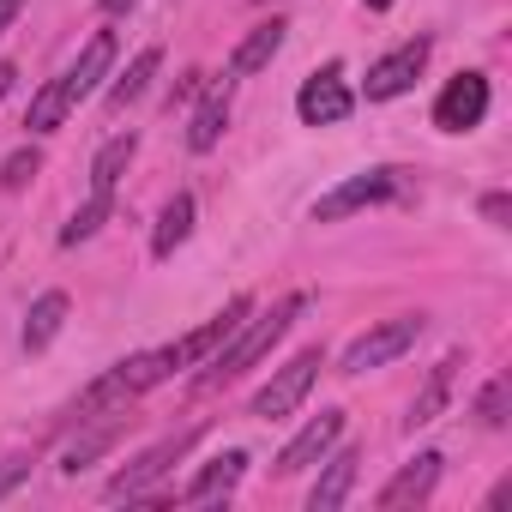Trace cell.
Instances as JSON below:
<instances>
[{
	"label": "cell",
	"instance_id": "obj_10",
	"mask_svg": "<svg viewBox=\"0 0 512 512\" xmlns=\"http://www.w3.org/2000/svg\"><path fill=\"white\" fill-rule=\"evenodd\" d=\"M338 434H344V410H320L284 452H278V464H272V476H302L308 464H320L332 446H338Z\"/></svg>",
	"mask_w": 512,
	"mask_h": 512
},
{
	"label": "cell",
	"instance_id": "obj_20",
	"mask_svg": "<svg viewBox=\"0 0 512 512\" xmlns=\"http://www.w3.org/2000/svg\"><path fill=\"white\" fill-rule=\"evenodd\" d=\"M187 235H193V193H175V199L163 205L157 229H151V260H169V253H175Z\"/></svg>",
	"mask_w": 512,
	"mask_h": 512
},
{
	"label": "cell",
	"instance_id": "obj_14",
	"mask_svg": "<svg viewBox=\"0 0 512 512\" xmlns=\"http://www.w3.org/2000/svg\"><path fill=\"white\" fill-rule=\"evenodd\" d=\"M440 464H446L440 452H416V458H410V464H404V470H398L386 488H380V506H386V512L422 506V500L434 494V482H440Z\"/></svg>",
	"mask_w": 512,
	"mask_h": 512
},
{
	"label": "cell",
	"instance_id": "obj_5",
	"mask_svg": "<svg viewBox=\"0 0 512 512\" xmlns=\"http://www.w3.org/2000/svg\"><path fill=\"white\" fill-rule=\"evenodd\" d=\"M416 338H422V314H398V320H380V326H368L350 350H344V374H368V368H386V362H398L404 350H416Z\"/></svg>",
	"mask_w": 512,
	"mask_h": 512
},
{
	"label": "cell",
	"instance_id": "obj_4",
	"mask_svg": "<svg viewBox=\"0 0 512 512\" xmlns=\"http://www.w3.org/2000/svg\"><path fill=\"white\" fill-rule=\"evenodd\" d=\"M247 314H253V296H235V302H229L223 314H211L199 332H187L181 344H169V350H163V368H169V374H181V368H199V362H211V356H217V350H223V344L241 332V320H247Z\"/></svg>",
	"mask_w": 512,
	"mask_h": 512
},
{
	"label": "cell",
	"instance_id": "obj_1",
	"mask_svg": "<svg viewBox=\"0 0 512 512\" xmlns=\"http://www.w3.org/2000/svg\"><path fill=\"white\" fill-rule=\"evenodd\" d=\"M302 314H308V296H290V302H278V308L260 314V320H241V332H235L211 362H199V368H205V374H199V392H217V386L241 380L247 368H260V362L284 344V332H290Z\"/></svg>",
	"mask_w": 512,
	"mask_h": 512
},
{
	"label": "cell",
	"instance_id": "obj_6",
	"mask_svg": "<svg viewBox=\"0 0 512 512\" xmlns=\"http://www.w3.org/2000/svg\"><path fill=\"white\" fill-rule=\"evenodd\" d=\"M350 109H356V91L344 85V67L338 61H326L314 79H302V91H296V115H302V127H338V121H350Z\"/></svg>",
	"mask_w": 512,
	"mask_h": 512
},
{
	"label": "cell",
	"instance_id": "obj_21",
	"mask_svg": "<svg viewBox=\"0 0 512 512\" xmlns=\"http://www.w3.org/2000/svg\"><path fill=\"white\" fill-rule=\"evenodd\" d=\"M157 67H163V49H139V55H133V67H127V73L109 85V109H127V103H139V97L151 91Z\"/></svg>",
	"mask_w": 512,
	"mask_h": 512
},
{
	"label": "cell",
	"instance_id": "obj_17",
	"mask_svg": "<svg viewBox=\"0 0 512 512\" xmlns=\"http://www.w3.org/2000/svg\"><path fill=\"white\" fill-rule=\"evenodd\" d=\"M223 127H229V85H211V91H199V109H193V127H187V151H211L217 139H223Z\"/></svg>",
	"mask_w": 512,
	"mask_h": 512
},
{
	"label": "cell",
	"instance_id": "obj_3",
	"mask_svg": "<svg viewBox=\"0 0 512 512\" xmlns=\"http://www.w3.org/2000/svg\"><path fill=\"white\" fill-rule=\"evenodd\" d=\"M320 368H326V350H302L296 362H284L260 392H253V416L260 422H278V416H290L308 392H314V380H320Z\"/></svg>",
	"mask_w": 512,
	"mask_h": 512
},
{
	"label": "cell",
	"instance_id": "obj_31",
	"mask_svg": "<svg viewBox=\"0 0 512 512\" xmlns=\"http://www.w3.org/2000/svg\"><path fill=\"white\" fill-rule=\"evenodd\" d=\"M25 13V0H0V37H7L13 31V19Z\"/></svg>",
	"mask_w": 512,
	"mask_h": 512
},
{
	"label": "cell",
	"instance_id": "obj_8",
	"mask_svg": "<svg viewBox=\"0 0 512 512\" xmlns=\"http://www.w3.org/2000/svg\"><path fill=\"white\" fill-rule=\"evenodd\" d=\"M428 55H434L428 37H410V43H398L392 55H380V61L368 67V103H392V97H404V91L422 79Z\"/></svg>",
	"mask_w": 512,
	"mask_h": 512
},
{
	"label": "cell",
	"instance_id": "obj_7",
	"mask_svg": "<svg viewBox=\"0 0 512 512\" xmlns=\"http://www.w3.org/2000/svg\"><path fill=\"white\" fill-rule=\"evenodd\" d=\"M392 193H398V169H362V175H350V181H338L332 193L314 199V223H344V217H356V211H368Z\"/></svg>",
	"mask_w": 512,
	"mask_h": 512
},
{
	"label": "cell",
	"instance_id": "obj_26",
	"mask_svg": "<svg viewBox=\"0 0 512 512\" xmlns=\"http://www.w3.org/2000/svg\"><path fill=\"white\" fill-rule=\"evenodd\" d=\"M37 169H43V151H37V145H19L7 163H0V187H7V193H25V187L37 181Z\"/></svg>",
	"mask_w": 512,
	"mask_h": 512
},
{
	"label": "cell",
	"instance_id": "obj_16",
	"mask_svg": "<svg viewBox=\"0 0 512 512\" xmlns=\"http://www.w3.org/2000/svg\"><path fill=\"white\" fill-rule=\"evenodd\" d=\"M67 314H73V302H67V290H43V296L31 302V314H25V332H19V344H25V356H43V350L55 344V332L67 326Z\"/></svg>",
	"mask_w": 512,
	"mask_h": 512
},
{
	"label": "cell",
	"instance_id": "obj_12",
	"mask_svg": "<svg viewBox=\"0 0 512 512\" xmlns=\"http://www.w3.org/2000/svg\"><path fill=\"white\" fill-rule=\"evenodd\" d=\"M320 464H326V470H320V482L308 488V512H338V506L356 494V470H362V452H356V446H332Z\"/></svg>",
	"mask_w": 512,
	"mask_h": 512
},
{
	"label": "cell",
	"instance_id": "obj_23",
	"mask_svg": "<svg viewBox=\"0 0 512 512\" xmlns=\"http://www.w3.org/2000/svg\"><path fill=\"white\" fill-rule=\"evenodd\" d=\"M109 211H115V199L109 193H91L73 217H67V229H61V247H79V241H91L103 223H109Z\"/></svg>",
	"mask_w": 512,
	"mask_h": 512
},
{
	"label": "cell",
	"instance_id": "obj_19",
	"mask_svg": "<svg viewBox=\"0 0 512 512\" xmlns=\"http://www.w3.org/2000/svg\"><path fill=\"white\" fill-rule=\"evenodd\" d=\"M458 362H464V356H458V350H452V356H440V362H434V374H428V386H422V392H416V404H410V416H404V422H410V428H428V422H434V416H440V410H446V392H452V374H458Z\"/></svg>",
	"mask_w": 512,
	"mask_h": 512
},
{
	"label": "cell",
	"instance_id": "obj_33",
	"mask_svg": "<svg viewBox=\"0 0 512 512\" xmlns=\"http://www.w3.org/2000/svg\"><path fill=\"white\" fill-rule=\"evenodd\" d=\"M133 7H139V0H103V13H109V19H121V13H133Z\"/></svg>",
	"mask_w": 512,
	"mask_h": 512
},
{
	"label": "cell",
	"instance_id": "obj_18",
	"mask_svg": "<svg viewBox=\"0 0 512 512\" xmlns=\"http://www.w3.org/2000/svg\"><path fill=\"white\" fill-rule=\"evenodd\" d=\"M133 157H139V139H133V133H115V139L91 157V193H109V199H115V187H121V175L133 169Z\"/></svg>",
	"mask_w": 512,
	"mask_h": 512
},
{
	"label": "cell",
	"instance_id": "obj_30",
	"mask_svg": "<svg viewBox=\"0 0 512 512\" xmlns=\"http://www.w3.org/2000/svg\"><path fill=\"white\" fill-rule=\"evenodd\" d=\"M506 506H512V476H500L494 494H488V512H506Z\"/></svg>",
	"mask_w": 512,
	"mask_h": 512
},
{
	"label": "cell",
	"instance_id": "obj_22",
	"mask_svg": "<svg viewBox=\"0 0 512 512\" xmlns=\"http://www.w3.org/2000/svg\"><path fill=\"white\" fill-rule=\"evenodd\" d=\"M67 115H73V97H67V85H61V79H49V85L31 97V115H25V127L43 139V133H55Z\"/></svg>",
	"mask_w": 512,
	"mask_h": 512
},
{
	"label": "cell",
	"instance_id": "obj_15",
	"mask_svg": "<svg viewBox=\"0 0 512 512\" xmlns=\"http://www.w3.org/2000/svg\"><path fill=\"white\" fill-rule=\"evenodd\" d=\"M284 37H290V25H284V19H266V25H253V31L235 43V55H229V79H253V73H266V67L278 61Z\"/></svg>",
	"mask_w": 512,
	"mask_h": 512
},
{
	"label": "cell",
	"instance_id": "obj_24",
	"mask_svg": "<svg viewBox=\"0 0 512 512\" xmlns=\"http://www.w3.org/2000/svg\"><path fill=\"white\" fill-rule=\"evenodd\" d=\"M115 440H121V422H103V428H91V434H79V440H73V446L61 452V470H67V476H79V470H85L91 458H103V452H109Z\"/></svg>",
	"mask_w": 512,
	"mask_h": 512
},
{
	"label": "cell",
	"instance_id": "obj_34",
	"mask_svg": "<svg viewBox=\"0 0 512 512\" xmlns=\"http://www.w3.org/2000/svg\"><path fill=\"white\" fill-rule=\"evenodd\" d=\"M362 7H368V13H386V7H392V0H362Z\"/></svg>",
	"mask_w": 512,
	"mask_h": 512
},
{
	"label": "cell",
	"instance_id": "obj_11",
	"mask_svg": "<svg viewBox=\"0 0 512 512\" xmlns=\"http://www.w3.org/2000/svg\"><path fill=\"white\" fill-rule=\"evenodd\" d=\"M247 464H253V458H247L241 446H229V452H217V458H211V464H205V470L175 494V500H181V506H217V500H229V494L241 488Z\"/></svg>",
	"mask_w": 512,
	"mask_h": 512
},
{
	"label": "cell",
	"instance_id": "obj_9",
	"mask_svg": "<svg viewBox=\"0 0 512 512\" xmlns=\"http://www.w3.org/2000/svg\"><path fill=\"white\" fill-rule=\"evenodd\" d=\"M482 115H488V79L482 73H458L434 97V127L440 133H470V127H482Z\"/></svg>",
	"mask_w": 512,
	"mask_h": 512
},
{
	"label": "cell",
	"instance_id": "obj_29",
	"mask_svg": "<svg viewBox=\"0 0 512 512\" xmlns=\"http://www.w3.org/2000/svg\"><path fill=\"white\" fill-rule=\"evenodd\" d=\"M199 79H205V73H181V79H175V91H169V109H175V103H187V97H199V91H205Z\"/></svg>",
	"mask_w": 512,
	"mask_h": 512
},
{
	"label": "cell",
	"instance_id": "obj_28",
	"mask_svg": "<svg viewBox=\"0 0 512 512\" xmlns=\"http://www.w3.org/2000/svg\"><path fill=\"white\" fill-rule=\"evenodd\" d=\"M482 217H488L494 229H506V217H512V199H506V193H488V199H482Z\"/></svg>",
	"mask_w": 512,
	"mask_h": 512
},
{
	"label": "cell",
	"instance_id": "obj_13",
	"mask_svg": "<svg viewBox=\"0 0 512 512\" xmlns=\"http://www.w3.org/2000/svg\"><path fill=\"white\" fill-rule=\"evenodd\" d=\"M109 67H115V31H97L91 43H85V55L61 73V85H67V97H73V109L85 103V97H97L103 91V79H109Z\"/></svg>",
	"mask_w": 512,
	"mask_h": 512
},
{
	"label": "cell",
	"instance_id": "obj_25",
	"mask_svg": "<svg viewBox=\"0 0 512 512\" xmlns=\"http://www.w3.org/2000/svg\"><path fill=\"white\" fill-rule=\"evenodd\" d=\"M476 416H482V428H506V416H512V380H506V374H494V380L482 386Z\"/></svg>",
	"mask_w": 512,
	"mask_h": 512
},
{
	"label": "cell",
	"instance_id": "obj_32",
	"mask_svg": "<svg viewBox=\"0 0 512 512\" xmlns=\"http://www.w3.org/2000/svg\"><path fill=\"white\" fill-rule=\"evenodd\" d=\"M13 79H19V67H13V61H0V97L13 91Z\"/></svg>",
	"mask_w": 512,
	"mask_h": 512
},
{
	"label": "cell",
	"instance_id": "obj_2",
	"mask_svg": "<svg viewBox=\"0 0 512 512\" xmlns=\"http://www.w3.org/2000/svg\"><path fill=\"white\" fill-rule=\"evenodd\" d=\"M199 434H205V428H181V434H169V440L145 446L127 470H115V476H109V488H103V494H109V500H145V494H151V488H157V482H163V476L193 452V446H199Z\"/></svg>",
	"mask_w": 512,
	"mask_h": 512
},
{
	"label": "cell",
	"instance_id": "obj_27",
	"mask_svg": "<svg viewBox=\"0 0 512 512\" xmlns=\"http://www.w3.org/2000/svg\"><path fill=\"white\" fill-rule=\"evenodd\" d=\"M31 464H37L31 452H13V458H0V500H7V494H13V488L31 476Z\"/></svg>",
	"mask_w": 512,
	"mask_h": 512
}]
</instances>
